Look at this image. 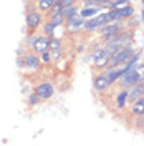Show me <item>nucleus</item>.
<instances>
[{"label": "nucleus", "mask_w": 144, "mask_h": 146, "mask_svg": "<svg viewBox=\"0 0 144 146\" xmlns=\"http://www.w3.org/2000/svg\"><path fill=\"white\" fill-rule=\"evenodd\" d=\"M133 53H134L133 45H124V46H121V48H118L116 52L111 55L108 66H111V68H119L123 63H126L127 58H129Z\"/></svg>", "instance_id": "obj_1"}, {"label": "nucleus", "mask_w": 144, "mask_h": 146, "mask_svg": "<svg viewBox=\"0 0 144 146\" xmlns=\"http://www.w3.org/2000/svg\"><path fill=\"white\" fill-rule=\"evenodd\" d=\"M104 23H108V17H106V12L103 10V13H98V15L88 18V20L85 22V30H86L88 33H91V32L99 30Z\"/></svg>", "instance_id": "obj_2"}, {"label": "nucleus", "mask_w": 144, "mask_h": 146, "mask_svg": "<svg viewBox=\"0 0 144 146\" xmlns=\"http://www.w3.org/2000/svg\"><path fill=\"white\" fill-rule=\"evenodd\" d=\"M42 20H43V15H42V12L38 9L35 10H30L25 13V25L30 32H35L36 28L42 25Z\"/></svg>", "instance_id": "obj_3"}, {"label": "nucleus", "mask_w": 144, "mask_h": 146, "mask_svg": "<svg viewBox=\"0 0 144 146\" xmlns=\"http://www.w3.org/2000/svg\"><path fill=\"white\" fill-rule=\"evenodd\" d=\"M33 91L42 100H50L55 95V86H53V83H50V82H42V83H38V85H35Z\"/></svg>", "instance_id": "obj_4"}, {"label": "nucleus", "mask_w": 144, "mask_h": 146, "mask_svg": "<svg viewBox=\"0 0 144 146\" xmlns=\"http://www.w3.org/2000/svg\"><path fill=\"white\" fill-rule=\"evenodd\" d=\"M85 18L81 17L80 13L78 15H75L73 18H68L66 20V32L68 33H80L81 30L85 28Z\"/></svg>", "instance_id": "obj_5"}, {"label": "nucleus", "mask_w": 144, "mask_h": 146, "mask_svg": "<svg viewBox=\"0 0 144 146\" xmlns=\"http://www.w3.org/2000/svg\"><path fill=\"white\" fill-rule=\"evenodd\" d=\"M109 58H111V55H109L104 48L93 52V65H94L96 68H106L109 65Z\"/></svg>", "instance_id": "obj_6"}, {"label": "nucleus", "mask_w": 144, "mask_h": 146, "mask_svg": "<svg viewBox=\"0 0 144 146\" xmlns=\"http://www.w3.org/2000/svg\"><path fill=\"white\" fill-rule=\"evenodd\" d=\"M141 82V76H139V73L137 70H131V72H127L126 75H123L121 78H119V86L121 88H129V86H133L136 83Z\"/></svg>", "instance_id": "obj_7"}, {"label": "nucleus", "mask_w": 144, "mask_h": 146, "mask_svg": "<svg viewBox=\"0 0 144 146\" xmlns=\"http://www.w3.org/2000/svg\"><path fill=\"white\" fill-rule=\"evenodd\" d=\"M141 96H144V80H141L139 83H136V85L127 88V101L129 103L139 100Z\"/></svg>", "instance_id": "obj_8"}, {"label": "nucleus", "mask_w": 144, "mask_h": 146, "mask_svg": "<svg viewBox=\"0 0 144 146\" xmlns=\"http://www.w3.org/2000/svg\"><path fill=\"white\" fill-rule=\"evenodd\" d=\"M25 63H27V68H30L32 72H36L40 66H42V60H40V53L36 52H28L25 53Z\"/></svg>", "instance_id": "obj_9"}, {"label": "nucleus", "mask_w": 144, "mask_h": 146, "mask_svg": "<svg viewBox=\"0 0 144 146\" xmlns=\"http://www.w3.org/2000/svg\"><path fill=\"white\" fill-rule=\"evenodd\" d=\"M50 40H52V36L45 35V33H43V35H38L35 45L32 46V50L36 52V53H42V52H45V50H50Z\"/></svg>", "instance_id": "obj_10"}, {"label": "nucleus", "mask_w": 144, "mask_h": 146, "mask_svg": "<svg viewBox=\"0 0 144 146\" xmlns=\"http://www.w3.org/2000/svg\"><path fill=\"white\" fill-rule=\"evenodd\" d=\"M109 86H111V85H109L108 78H106L103 73L94 75V78H93V88H94L96 91H99V93H104Z\"/></svg>", "instance_id": "obj_11"}, {"label": "nucleus", "mask_w": 144, "mask_h": 146, "mask_svg": "<svg viewBox=\"0 0 144 146\" xmlns=\"http://www.w3.org/2000/svg\"><path fill=\"white\" fill-rule=\"evenodd\" d=\"M114 42L118 43V46L133 45V32H129V30H124V32H121V33L116 36V40H114Z\"/></svg>", "instance_id": "obj_12"}, {"label": "nucleus", "mask_w": 144, "mask_h": 146, "mask_svg": "<svg viewBox=\"0 0 144 146\" xmlns=\"http://www.w3.org/2000/svg\"><path fill=\"white\" fill-rule=\"evenodd\" d=\"M131 113H133V116H141V115H144V96H141L139 100H136L131 103Z\"/></svg>", "instance_id": "obj_13"}, {"label": "nucleus", "mask_w": 144, "mask_h": 146, "mask_svg": "<svg viewBox=\"0 0 144 146\" xmlns=\"http://www.w3.org/2000/svg\"><path fill=\"white\" fill-rule=\"evenodd\" d=\"M101 10H103L101 7H83V9L80 10V15L85 18V20H88V18L94 17V15H98Z\"/></svg>", "instance_id": "obj_14"}, {"label": "nucleus", "mask_w": 144, "mask_h": 146, "mask_svg": "<svg viewBox=\"0 0 144 146\" xmlns=\"http://www.w3.org/2000/svg\"><path fill=\"white\" fill-rule=\"evenodd\" d=\"M127 103V88H121V91H118L116 95V106L119 110H123Z\"/></svg>", "instance_id": "obj_15"}, {"label": "nucleus", "mask_w": 144, "mask_h": 146, "mask_svg": "<svg viewBox=\"0 0 144 146\" xmlns=\"http://www.w3.org/2000/svg\"><path fill=\"white\" fill-rule=\"evenodd\" d=\"M55 3H56V0H36V9L40 10V12H45L46 13Z\"/></svg>", "instance_id": "obj_16"}, {"label": "nucleus", "mask_w": 144, "mask_h": 146, "mask_svg": "<svg viewBox=\"0 0 144 146\" xmlns=\"http://www.w3.org/2000/svg\"><path fill=\"white\" fill-rule=\"evenodd\" d=\"M80 13V10H78V5L75 3V5H70V7H65L63 12H61V15L65 17V20H68V18H73L75 15H78Z\"/></svg>", "instance_id": "obj_17"}, {"label": "nucleus", "mask_w": 144, "mask_h": 146, "mask_svg": "<svg viewBox=\"0 0 144 146\" xmlns=\"http://www.w3.org/2000/svg\"><path fill=\"white\" fill-rule=\"evenodd\" d=\"M119 13H121V18L123 20H127V18H133L134 17V7L129 3V5H124L119 9Z\"/></svg>", "instance_id": "obj_18"}, {"label": "nucleus", "mask_w": 144, "mask_h": 146, "mask_svg": "<svg viewBox=\"0 0 144 146\" xmlns=\"http://www.w3.org/2000/svg\"><path fill=\"white\" fill-rule=\"evenodd\" d=\"M63 9H65V5L61 3V2H56L52 9L46 12V17L48 18H52V17H56V15H61V12H63Z\"/></svg>", "instance_id": "obj_19"}, {"label": "nucleus", "mask_w": 144, "mask_h": 146, "mask_svg": "<svg viewBox=\"0 0 144 146\" xmlns=\"http://www.w3.org/2000/svg\"><path fill=\"white\" fill-rule=\"evenodd\" d=\"M56 28H60V27H55V25L52 23V22H50V20H46L45 25H43V33L53 38V36H55V32H56Z\"/></svg>", "instance_id": "obj_20"}, {"label": "nucleus", "mask_w": 144, "mask_h": 146, "mask_svg": "<svg viewBox=\"0 0 144 146\" xmlns=\"http://www.w3.org/2000/svg\"><path fill=\"white\" fill-rule=\"evenodd\" d=\"M27 101H28V105H30V106H36V105H40L43 100H42L35 91H33V93H30V95H28V100Z\"/></svg>", "instance_id": "obj_21"}, {"label": "nucleus", "mask_w": 144, "mask_h": 146, "mask_svg": "<svg viewBox=\"0 0 144 146\" xmlns=\"http://www.w3.org/2000/svg\"><path fill=\"white\" fill-rule=\"evenodd\" d=\"M36 38H38V35H35L33 32H30V33H27V35H25V45H27V46H30V48H32V46L35 45Z\"/></svg>", "instance_id": "obj_22"}, {"label": "nucleus", "mask_w": 144, "mask_h": 146, "mask_svg": "<svg viewBox=\"0 0 144 146\" xmlns=\"http://www.w3.org/2000/svg\"><path fill=\"white\" fill-rule=\"evenodd\" d=\"M129 3H131L129 0H114L113 3H109L108 10H109V9H121V7H124V5H129Z\"/></svg>", "instance_id": "obj_23"}, {"label": "nucleus", "mask_w": 144, "mask_h": 146, "mask_svg": "<svg viewBox=\"0 0 144 146\" xmlns=\"http://www.w3.org/2000/svg\"><path fill=\"white\" fill-rule=\"evenodd\" d=\"M48 20H50V22L53 23L55 27H61V25H65V22H66L63 15H56V17H52V18H48Z\"/></svg>", "instance_id": "obj_24"}, {"label": "nucleus", "mask_w": 144, "mask_h": 146, "mask_svg": "<svg viewBox=\"0 0 144 146\" xmlns=\"http://www.w3.org/2000/svg\"><path fill=\"white\" fill-rule=\"evenodd\" d=\"M50 55H52V60H60L61 58V55H63V50H61V46L60 48H50Z\"/></svg>", "instance_id": "obj_25"}, {"label": "nucleus", "mask_w": 144, "mask_h": 146, "mask_svg": "<svg viewBox=\"0 0 144 146\" xmlns=\"http://www.w3.org/2000/svg\"><path fill=\"white\" fill-rule=\"evenodd\" d=\"M134 128H136V129H139V131H144V115H141V116H136Z\"/></svg>", "instance_id": "obj_26"}, {"label": "nucleus", "mask_w": 144, "mask_h": 146, "mask_svg": "<svg viewBox=\"0 0 144 146\" xmlns=\"http://www.w3.org/2000/svg\"><path fill=\"white\" fill-rule=\"evenodd\" d=\"M40 60H42V63H52L53 60H52L50 50H45V52H42V53H40Z\"/></svg>", "instance_id": "obj_27"}, {"label": "nucleus", "mask_w": 144, "mask_h": 146, "mask_svg": "<svg viewBox=\"0 0 144 146\" xmlns=\"http://www.w3.org/2000/svg\"><path fill=\"white\" fill-rule=\"evenodd\" d=\"M60 46H61V38L53 36V38L50 40V48H60Z\"/></svg>", "instance_id": "obj_28"}, {"label": "nucleus", "mask_w": 144, "mask_h": 146, "mask_svg": "<svg viewBox=\"0 0 144 146\" xmlns=\"http://www.w3.org/2000/svg\"><path fill=\"white\" fill-rule=\"evenodd\" d=\"M17 66H18V68H25V66H27V63H25V55H18Z\"/></svg>", "instance_id": "obj_29"}, {"label": "nucleus", "mask_w": 144, "mask_h": 146, "mask_svg": "<svg viewBox=\"0 0 144 146\" xmlns=\"http://www.w3.org/2000/svg\"><path fill=\"white\" fill-rule=\"evenodd\" d=\"M136 70H137V73H139L141 80H144V63H137L136 65Z\"/></svg>", "instance_id": "obj_30"}, {"label": "nucleus", "mask_w": 144, "mask_h": 146, "mask_svg": "<svg viewBox=\"0 0 144 146\" xmlns=\"http://www.w3.org/2000/svg\"><path fill=\"white\" fill-rule=\"evenodd\" d=\"M36 9V2L33 3V2H28L27 3V12H30V10H35Z\"/></svg>", "instance_id": "obj_31"}, {"label": "nucleus", "mask_w": 144, "mask_h": 146, "mask_svg": "<svg viewBox=\"0 0 144 146\" xmlns=\"http://www.w3.org/2000/svg\"><path fill=\"white\" fill-rule=\"evenodd\" d=\"M61 3H63L65 7H70V5H75L76 3V0H63Z\"/></svg>", "instance_id": "obj_32"}, {"label": "nucleus", "mask_w": 144, "mask_h": 146, "mask_svg": "<svg viewBox=\"0 0 144 146\" xmlns=\"http://www.w3.org/2000/svg\"><path fill=\"white\" fill-rule=\"evenodd\" d=\"M113 2H114V0H101V3H103V5H104V9H106V10H108L109 3H113Z\"/></svg>", "instance_id": "obj_33"}, {"label": "nucleus", "mask_w": 144, "mask_h": 146, "mask_svg": "<svg viewBox=\"0 0 144 146\" xmlns=\"http://www.w3.org/2000/svg\"><path fill=\"white\" fill-rule=\"evenodd\" d=\"M141 20L144 22V7H143V12H141Z\"/></svg>", "instance_id": "obj_34"}, {"label": "nucleus", "mask_w": 144, "mask_h": 146, "mask_svg": "<svg viewBox=\"0 0 144 146\" xmlns=\"http://www.w3.org/2000/svg\"><path fill=\"white\" fill-rule=\"evenodd\" d=\"M56 2H63V0H56Z\"/></svg>", "instance_id": "obj_35"}, {"label": "nucleus", "mask_w": 144, "mask_h": 146, "mask_svg": "<svg viewBox=\"0 0 144 146\" xmlns=\"http://www.w3.org/2000/svg\"><path fill=\"white\" fill-rule=\"evenodd\" d=\"M143 7H144V0H143Z\"/></svg>", "instance_id": "obj_36"}]
</instances>
